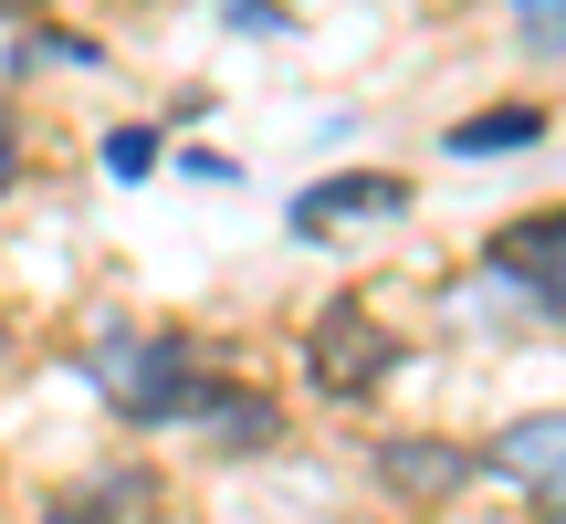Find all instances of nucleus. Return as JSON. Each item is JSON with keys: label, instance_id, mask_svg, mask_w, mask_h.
<instances>
[{"label": "nucleus", "instance_id": "obj_1", "mask_svg": "<svg viewBox=\"0 0 566 524\" xmlns=\"http://www.w3.org/2000/svg\"><path fill=\"white\" fill-rule=\"evenodd\" d=\"M84 378L116 399L126 430H179V420H200V399H210V367H200V346H189L179 325H105V336L84 346Z\"/></svg>", "mask_w": 566, "mask_h": 524}, {"label": "nucleus", "instance_id": "obj_2", "mask_svg": "<svg viewBox=\"0 0 566 524\" xmlns=\"http://www.w3.org/2000/svg\"><path fill=\"white\" fill-rule=\"evenodd\" d=\"M399 325L388 315H367V294H336V304H315V325H304V388L315 399H336V409H367L388 378H399Z\"/></svg>", "mask_w": 566, "mask_h": 524}, {"label": "nucleus", "instance_id": "obj_3", "mask_svg": "<svg viewBox=\"0 0 566 524\" xmlns=\"http://www.w3.org/2000/svg\"><path fill=\"white\" fill-rule=\"evenodd\" d=\"M483 273L504 283V294H525L535 315L566 325V210H525V221H504L483 242Z\"/></svg>", "mask_w": 566, "mask_h": 524}, {"label": "nucleus", "instance_id": "obj_4", "mask_svg": "<svg viewBox=\"0 0 566 524\" xmlns=\"http://www.w3.org/2000/svg\"><path fill=\"white\" fill-rule=\"evenodd\" d=\"M399 210H409V179H399V168H336V179L294 189V210H283V221H294L304 242H325V231H357V221H399Z\"/></svg>", "mask_w": 566, "mask_h": 524}, {"label": "nucleus", "instance_id": "obj_5", "mask_svg": "<svg viewBox=\"0 0 566 524\" xmlns=\"http://www.w3.org/2000/svg\"><path fill=\"white\" fill-rule=\"evenodd\" d=\"M367 472H378L399 504H451V493L483 472V451H462V441H409V430H388V441L367 451Z\"/></svg>", "mask_w": 566, "mask_h": 524}, {"label": "nucleus", "instance_id": "obj_6", "mask_svg": "<svg viewBox=\"0 0 566 524\" xmlns=\"http://www.w3.org/2000/svg\"><path fill=\"white\" fill-rule=\"evenodd\" d=\"M483 472H514L535 504H566V409H546V420H514L504 441L483 451Z\"/></svg>", "mask_w": 566, "mask_h": 524}, {"label": "nucleus", "instance_id": "obj_7", "mask_svg": "<svg viewBox=\"0 0 566 524\" xmlns=\"http://www.w3.org/2000/svg\"><path fill=\"white\" fill-rule=\"evenodd\" d=\"M451 158H525V147H546V105L535 95H504V105H472V116H451Z\"/></svg>", "mask_w": 566, "mask_h": 524}, {"label": "nucleus", "instance_id": "obj_8", "mask_svg": "<svg viewBox=\"0 0 566 524\" xmlns=\"http://www.w3.org/2000/svg\"><path fill=\"white\" fill-rule=\"evenodd\" d=\"M147 504H158L147 472H95V483L42 493V524H147Z\"/></svg>", "mask_w": 566, "mask_h": 524}, {"label": "nucleus", "instance_id": "obj_9", "mask_svg": "<svg viewBox=\"0 0 566 524\" xmlns=\"http://www.w3.org/2000/svg\"><path fill=\"white\" fill-rule=\"evenodd\" d=\"M200 430H210L221 451H273V441H283V409L263 399V388H242V378H210Z\"/></svg>", "mask_w": 566, "mask_h": 524}, {"label": "nucleus", "instance_id": "obj_10", "mask_svg": "<svg viewBox=\"0 0 566 524\" xmlns=\"http://www.w3.org/2000/svg\"><path fill=\"white\" fill-rule=\"evenodd\" d=\"M147 168H158V126H105V179L137 189Z\"/></svg>", "mask_w": 566, "mask_h": 524}, {"label": "nucleus", "instance_id": "obj_11", "mask_svg": "<svg viewBox=\"0 0 566 524\" xmlns=\"http://www.w3.org/2000/svg\"><path fill=\"white\" fill-rule=\"evenodd\" d=\"M525 11V42L535 53H566V0H514Z\"/></svg>", "mask_w": 566, "mask_h": 524}, {"label": "nucleus", "instance_id": "obj_12", "mask_svg": "<svg viewBox=\"0 0 566 524\" xmlns=\"http://www.w3.org/2000/svg\"><path fill=\"white\" fill-rule=\"evenodd\" d=\"M21 189V116H11V95H0V200Z\"/></svg>", "mask_w": 566, "mask_h": 524}, {"label": "nucleus", "instance_id": "obj_13", "mask_svg": "<svg viewBox=\"0 0 566 524\" xmlns=\"http://www.w3.org/2000/svg\"><path fill=\"white\" fill-rule=\"evenodd\" d=\"M179 179H210V189H242V168H231V158H210V147H189V158H179Z\"/></svg>", "mask_w": 566, "mask_h": 524}, {"label": "nucleus", "instance_id": "obj_14", "mask_svg": "<svg viewBox=\"0 0 566 524\" xmlns=\"http://www.w3.org/2000/svg\"><path fill=\"white\" fill-rule=\"evenodd\" d=\"M525 524H566V504H535V514H525Z\"/></svg>", "mask_w": 566, "mask_h": 524}, {"label": "nucleus", "instance_id": "obj_15", "mask_svg": "<svg viewBox=\"0 0 566 524\" xmlns=\"http://www.w3.org/2000/svg\"><path fill=\"white\" fill-rule=\"evenodd\" d=\"M0 11H21V0H0Z\"/></svg>", "mask_w": 566, "mask_h": 524}, {"label": "nucleus", "instance_id": "obj_16", "mask_svg": "<svg viewBox=\"0 0 566 524\" xmlns=\"http://www.w3.org/2000/svg\"><path fill=\"white\" fill-rule=\"evenodd\" d=\"M0 346H11V325H0Z\"/></svg>", "mask_w": 566, "mask_h": 524}]
</instances>
